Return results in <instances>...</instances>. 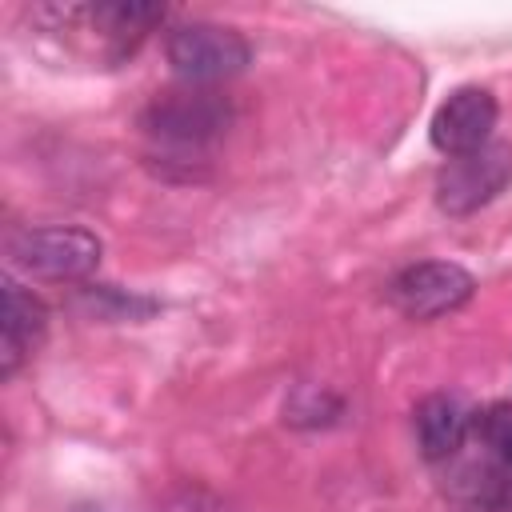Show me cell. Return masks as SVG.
<instances>
[{"instance_id":"5b68a950","label":"cell","mask_w":512,"mask_h":512,"mask_svg":"<svg viewBox=\"0 0 512 512\" xmlns=\"http://www.w3.org/2000/svg\"><path fill=\"white\" fill-rule=\"evenodd\" d=\"M472 288H476V280L460 264H452V260H424V264H408L404 272L392 276L388 300L408 320H436V316H448L460 304H468Z\"/></svg>"},{"instance_id":"ba28073f","label":"cell","mask_w":512,"mask_h":512,"mask_svg":"<svg viewBox=\"0 0 512 512\" xmlns=\"http://www.w3.org/2000/svg\"><path fill=\"white\" fill-rule=\"evenodd\" d=\"M48 332V308L24 284L4 280V344H0V376H12L28 352Z\"/></svg>"},{"instance_id":"9c48e42d","label":"cell","mask_w":512,"mask_h":512,"mask_svg":"<svg viewBox=\"0 0 512 512\" xmlns=\"http://www.w3.org/2000/svg\"><path fill=\"white\" fill-rule=\"evenodd\" d=\"M80 12L100 32V40H108L112 60L132 56L140 40L164 20V4H140V0H108V4H88Z\"/></svg>"},{"instance_id":"8992f818","label":"cell","mask_w":512,"mask_h":512,"mask_svg":"<svg viewBox=\"0 0 512 512\" xmlns=\"http://www.w3.org/2000/svg\"><path fill=\"white\" fill-rule=\"evenodd\" d=\"M496 116H500L496 96L480 84H464V88L448 92V100L436 108V116L428 124V140L448 160L464 156V152H476V148L492 144Z\"/></svg>"},{"instance_id":"7a4b0ae2","label":"cell","mask_w":512,"mask_h":512,"mask_svg":"<svg viewBox=\"0 0 512 512\" xmlns=\"http://www.w3.org/2000/svg\"><path fill=\"white\" fill-rule=\"evenodd\" d=\"M140 120H144V132L164 144L200 148L224 136V128L232 124V104L204 84H188V88L160 92Z\"/></svg>"},{"instance_id":"52a82bcc","label":"cell","mask_w":512,"mask_h":512,"mask_svg":"<svg viewBox=\"0 0 512 512\" xmlns=\"http://www.w3.org/2000/svg\"><path fill=\"white\" fill-rule=\"evenodd\" d=\"M412 424H416V444H420V456L428 464H448L460 456L468 432H472V412L464 408L460 396L452 392H428L416 412H412Z\"/></svg>"},{"instance_id":"3957f363","label":"cell","mask_w":512,"mask_h":512,"mask_svg":"<svg viewBox=\"0 0 512 512\" xmlns=\"http://www.w3.org/2000/svg\"><path fill=\"white\" fill-rule=\"evenodd\" d=\"M8 256L40 280H84L100 264V240L76 224L24 228L8 240Z\"/></svg>"},{"instance_id":"30bf717a","label":"cell","mask_w":512,"mask_h":512,"mask_svg":"<svg viewBox=\"0 0 512 512\" xmlns=\"http://www.w3.org/2000/svg\"><path fill=\"white\" fill-rule=\"evenodd\" d=\"M448 500L460 512H504L512 504V472L484 460H468L448 476Z\"/></svg>"},{"instance_id":"277c9868","label":"cell","mask_w":512,"mask_h":512,"mask_svg":"<svg viewBox=\"0 0 512 512\" xmlns=\"http://www.w3.org/2000/svg\"><path fill=\"white\" fill-rule=\"evenodd\" d=\"M512 184V144H484L476 152L452 156L436 176V204L448 216H472L492 204Z\"/></svg>"},{"instance_id":"6da1fadb","label":"cell","mask_w":512,"mask_h":512,"mask_svg":"<svg viewBox=\"0 0 512 512\" xmlns=\"http://www.w3.org/2000/svg\"><path fill=\"white\" fill-rule=\"evenodd\" d=\"M168 64L184 84H212V80H228L236 72L248 68L252 60V44L228 28V24H212V20H192L168 32L164 40Z\"/></svg>"},{"instance_id":"8fae6325","label":"cell","mask_w":512,"mask_h":512,"mask_svg":"<svg viewBox=\"0 0 512 512\" xmlns=\"http://www.w3.org/2000/svg\"><path fill=\"white\" fill-rule=\"evenodd\" d=\"M468 436L484 448V456L492 464L512 472V404L508 400H496V404L472 412V432Z\"/></svg>"}]
</instances>
